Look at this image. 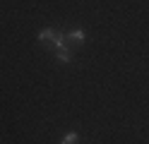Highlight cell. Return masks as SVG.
<instances>
[{
    "instance_id": "1",
    "label": "cell",
    "mask_w": 149,
    "mask_h": 144,
    "mask_svg": "<svg viewBox=\"0 0 149 144\" xmlns=\"http://www.w3.org/2000/svg\"><path fill=\"white\" fill-rule=\"evenodd\" d=\"M55 36H58L55 29H43V31H39V41L41 43H55Z\"/></svg>"
},
{
    "instance_id": "2",
    "label": "cell",
    "mask_w": 149,
    "mask_h": 144,
    "mask_svg": "<svg viewBox=\"0 0 149 144\" xmlns=\"http://www.w3.org/2000/svg\"><path fill=\"white\" fill-rule=\"evenodd\" d=\"M55 58H58L60 63H70L72 60V55H70V51L65 46H60V48H55Z\"/></svg>"
},
{
    "instance_id": "3",
    "label": "cell",
    "mask_w": 149,
    "mask_h": 144,
    "mask_svg": "<svg viewBox=\"0 0 149 144\" xmlns=\"http://www.w3.org/2000/svg\"><path fill=\"white\" fill-rule=\"evenodd\" d=\"M68 38L72 43H82V41H84V31H82V29H72V31L68 34Z\"/></svg>"
},
{
    "instance_id": "4",
    "label": "cell",
    "mask_w": 149,
    "mask_h": 144,
    "mask_svg": "<svg viewBox=\"0 0 149 144\" xmlns=\"http://www.w3.org/2000/svg\"><path fill=\"white\" fill-rule=\"evenodd\" d=\"M63 144H79V137L74 132H70V134H65V137H63Z\"/></svg>"
}]
</instances>
